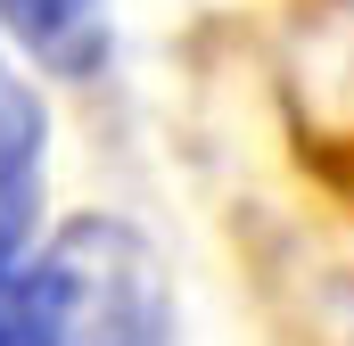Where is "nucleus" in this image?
<instances>
[{
  "label": "nucleus",
  "mask_w": 354,
  "mask_h": 346,
  "mask_svg": "<svg viewBox=\"0 0 354 346\" xmlns=\"http://www.w3.org/2000/svg\"><path fill=\"white\" fill-rule=\"evenodd\" d=\"M41 264L66 289V346H165V272L124 223H75Z\"/></svg>",
  "instance_id": "nucleus-1"
},
{
  "label": "nucleus",
  "mask_w": 354,
  "mask_h": 346,
  "mask_svg": "<svg viewBox=\"0 0 354 346\" xmlns=\"http://www.w3.org/2000/svg\"><path fill=\"white\" fill-rule=\"evenodd\" d=\"M33 206H41V107L0 66V264L33 231Z\"/></svg>",
  "instance_id": "nucleus-2"
},
{
  "label": "nucleus",
  "mask_w": 354,
  "mask_h": 346,
  "mask_svg": "<svg viewBox=\"0 0 354 346\" xmlns=\"http://www.w3.org/2000/svg\"><path fill=\"white\" fill-rule=\"evenodd\" d=\"M0 25L50 66H91L99 58V0H0Z\"/></svg>",
  "instance_id": "nucleus-3"
},
{
  "label": "nucleus",
  "mask_w": 354,
  "mask_h": 346,
  "mask_svg": "<svg viewBox=\"0 0 354 346\" xmlns=\"http://www.w3.org/2000/svg\"><path fill=\"white\" fill-rule=\"evenodd\" d=\"M0 346H66V289L50 264H0Z\"/></svg>",
  "instance_id": "nucleus-4"
}]
</instances>
